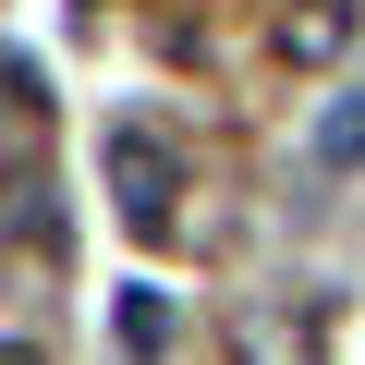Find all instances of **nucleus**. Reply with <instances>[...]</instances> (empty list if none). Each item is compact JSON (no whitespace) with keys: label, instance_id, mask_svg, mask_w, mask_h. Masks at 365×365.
Listing matches in <instances>:
<instances>
[{"label":"nucleus","instance_id":"f257e3e1","mask_svg":"<svg viewBox=\"0 0 365 365\" xmlns=\"http://www.w3.org/2000/svg\"><path fill=\"white\" fill-rule=\"evenodd\" d=\"M110 207H122V232H146V244H170L182 232V146L170 134H146V122H110Z\"/></svg>","mask_w":365,"mask_h":365},{"label":"nucleus","instance_id":"f03ea898","mask_svg":"<svg viewBox=\"0 0 365 365\" xmlns=\"http://www.w3.org/2000/svg\"><path fill=\"white\" fill-rule=\"evenodd\" d=\"M353 37H365V13H353V0H292V13H280V61H292V73L353 61Z\"/></svg>","mask_w":365,"mask_h":365},{"label":"nucleus","instance_id":"7ed1b4c3","mask_svg":"<svg viewBox=\"0 0 365 365\" xmlns=\"http://www.w3.org/2000/svg\"><path fill=\"white\" fill-rule=\"evenodd\" d=\"M317 170H365V61H353L341 98L317 110Z\"/></svg>","mask_w":365,"mask_h":365},{"label":"nucleus","instance_id":"20e7f679","mask_svg":"<svg viewBox=\"0 0 365 365\" xmlns=\"http://www.w3.org/2000/svg\"><path fill=\"white\" fill-rule=\"evenodd\" d=\"M122 353H170V304L158 292H122Z\"/></svg>","mask_w":365,"mask_h":365}]
</instances>
